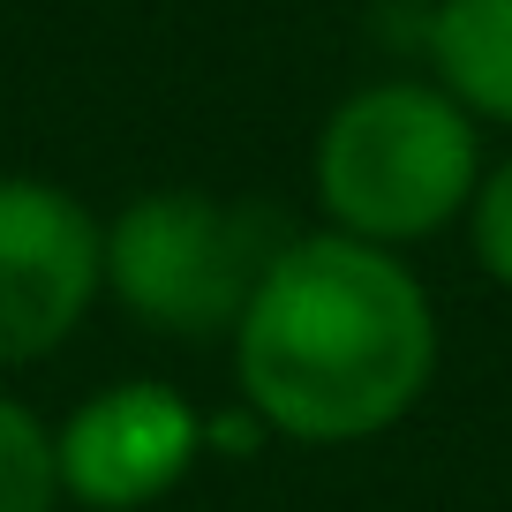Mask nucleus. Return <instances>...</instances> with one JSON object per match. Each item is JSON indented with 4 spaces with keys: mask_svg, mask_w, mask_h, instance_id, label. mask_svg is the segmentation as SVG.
<instances>
[{
    "mask_svg": "<svg viewBox=\"0 0 512 512\" xmlns=\"http://www.w3.org/2000/svg\"><path fill=\"white\" fill-rule=\"evenodd\" d=\"M249 415L287 445H369L437 377V302L400 249L287 234L234 324Z\"/></svg>",
    "mask_w": 512,
    "mask_h": 512,
    "instance_id": "1",
    "label": "nucleus"
},
{
    "mask_svg": "<svg viewBox=\"0 0 512 512\" xmlns=\"http://www.w3.org/2000/svg\"><path fill=\"white\" fill-rule=\"evenodd\" d=\"M309 181L332 234L407 249L467 219L482 181V128L430 76H384L324 113Z\"/></svg>",
    "mask_w": 512,
    "mask_h": 512,
    "instance_id": "2",
    "label": "nucleus"
},
{
    "mask_svg": "<svg viewBox=\"0 0 512 512\" xmlns=\"http://www.w3.org/2000/svg\"><path fill=\"white\" fill-rule=\"evenodd\" d=\"M287 234L211 189H144L106 219V294L166 339H234Z\"/></svg>",
    "mask_w": 512,
    "mask_h": 512,
    "instance_id": "3",
    "label": "nucleus"
},
{
    "mask_svg": "<svg viewBox=\"0 0 512 512\" xmlns=\"http://www.w3.org/2000/svg\"><path fill=\"white\" fill-rule=\"evenodd\" d=\"M106 294V226L76 189L0 174V369L46 362Z\"/></svg>",
    "mask_w": 512,
    "mask_h": 512,
    "instance_id": "4",
    "label": "nucleus"
},
{
    "mask_svg": "<svg viewBox=\"0 0 512 512\" xmlns=\"http://www.w3.org/2000/svg\"><path fill=\"white\" fill-rule=\"evenodd\" d=\"M53 452H61V497L91 512H144L166 490H181V475L204 452V422L181 392L128 377L98 400H83L53 430Z\"/></svg>",
    "mask_w": 512,
    "mask_h": 512,
    "instance_id": "5",
    "label": "nucleus"
},
{
    "mask_svg": "<svg viewBox=\"0 0 512 512\" xmlns=\"http://www.w3.org/2000/svg\"><path fill=\"white\" fill-rule=\"evenodd\" d=\"M422 53H430V83L475 128H512V0H430Z\"/></svg>",
    "mask_w": 512,
    "mask_h": 512,
    "instance_id": "6",
    "label": "nucleus"
},
{
    "mask_svg": "<svg viewBox=\"0 0 512 512\" xmlns=\"http://www.w3.org/2000/svg\"><path fill=\"white\" fill-rule=\"evenodd\" d=\"M0 512H61V452L46 415L0 392Z\"/></svg>",
    "mask_w": 512,
    "mask_h": 512,
    "instance_id": "7",
    "label": "nucleus"
},
{
    "mask_svg": "<svg viewBox=\"0 0 512 512\" xmlns=\"http://www.w3.org/2000/svg\"><path fill=\"white\" fill-rule=\"evenodd\" d=\"M467 249H475L482 279H497L512 294V159L482 166L475 204H467Z\"/></svg>",
    "mask_w": 512,
    "mask_h": 512,
    "instance_id": "8",
    "label": "nucleus"
}]
</instances>
